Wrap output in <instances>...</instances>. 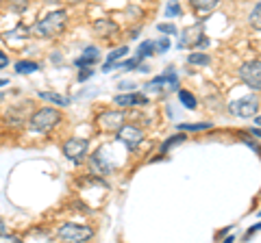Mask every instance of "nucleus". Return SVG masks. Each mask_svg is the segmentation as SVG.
<instances>
[{
	"label": "nucleus",
	"mask_w": 261,
	"mask_h": 243,
	"mask_svg": "<svg viewBox=\"0 0 261 243\" xmlns=\"http://www.w3.org/2000/svg\"><path fill=\"white\" fill-rule=\"evenodd\" d=\"M65 24H68V13L65 11H53V13H48L46 18L37 20L35 24H33L31 33L35 37H39V39H50V37H57V35L63 33Z\"/></svg>",
	"instance_id": "1"
},
{
	"label": "nucleus",
	"mask_w": 261,
	"mask_h": 243,
	"mask_svg": "<svg viewBox=\"0 0 261 243\" xmlns=\"http://www.w3.org/2000/svg\"><path fill=\"white\" fill-rule=\"evenodd\" d=\"M61 119L63 117H61V113L57 109L44 107V109H39V111H35L31 115V128L33 131H39V133H50Z\"/></svg>",
	"instance_id": "2"
},
{
	"label": "nucleus",
	"mask_w": 261,
	"mask_h": 243,
	"mask_svg": "<svg viewBox=\"0 0 261 243\" xmlns=\"http://www.w3.org/2000/svg\"><path fill=\"white\" fill-rule=\"evenodd\" d=\"M92 234H94V230L83 224H63L61 228L57 230V237L61 241H70V243L87 241V239H92Z\"/></svg>",
	"instance_id": "3"
},
{
	"label": "nucleus",
	"mask_w": 261,
	"mask_h": 243,
	"mask_svg": "<svg viewBox=\"0 0 261 243\" xmlns=\"http://www.w3.org/2000/svg\"><path fill=\"white\" fill-rule=\"evenodd\" d=\"M240 78L252 92H261V61H248L240 68Z\"/></svg>",
	"instance_id": "4"
},
{
	"label": "nucleus",
	"mask_w": 261,
	"mask_h": 243,
	"mask_svg": "<svg viewBox=\"0 0 261 243\" xmlns=\"http://www.w3.org/2000/svg\"><path fill=\"white\" fill-rule=\"evenodd\" d=\"M87 148H89V141L83 139V137H72L63 143V155L65 159H70L72 163H81L87 155Z\"/></svg>",
	"instance_id": "5"
},
{
	"label": "nucleus",
	"mask_w": 261,
	"mask_h": 243,
	"mask_svg": "<svg viewBox=\"0 0 261 243\" xmlns=\"http://www.w3.org/2000/svg\"><path fill=\"white\" fill-rule=\"evenodd\" d=\"M96 124L105 133H118L120 128L124 126V113H120V111H102L100 115L96 117Z\"/></svg>",
	"instance_id": "6"
},
{
	"label": "nucleus",
	"mask_w": 261,
	"mask_h": 243,
	"mask_svg": "<svg viewBox=\"0 0 261 243\" xmlns=\"http://www.w3.org/2000/svg\"><path fill=\"white\" fill-rule=\"evenodd\" d=\"M228 111L238 117H255L259 113V100L255 98V96H246V98H240V100L231 102Z\"/></svg>",
	"instance_id": "7"
},
{
	"label": "nucleus",
	"mask_w": 261,
	"mask_h": 243,
	"mask_svg": "<svg viewBox=\"0 0 261 243\" xmlns=\"http://www.w3.org/2000/svg\"><path fill=\"white\" fill-rule=\"evenodd\" d=\"M118 139L126 145V148L130 150H135L137 145H140L144 141V131L140 126H135V124H124L118 131Z\"/></svg>",
	"instance_id": "8"
},
{
	"label": "nucleus",
	"mask_w": 261,
	"mask_h": 243,
	"mask_svg": "<svg viewBox=\"0 0 261 243\" xmlns=\"http://www.w3.org/2000/svg\"><path fill=\"white\" fill-rule=\"evenodd\" d=\"M200 42H205V33H202V24H194L187 26L183 33H178V48H194L200 46Z\"/></svg>",
	"instance_id": "9"
},
{
	"label": "nucleus",
	"mask_w": 261,
	"mask_h": 243,
	"mask_svg": "<svg viewBox=\"0 0 261 243\" xmlns=\"http://www.w3.org/2000/svg\"><path fill=\"white\" fill-rule=\"evenodd\" d=\"M89 167H92V172L98 174V176H107V174H111V169H113L109 161L105 159L102 150H98L96 155L89 157Z\"/></svg>",
	"instance_id": "10"
},
{
	"label": "nucleus",
	"mask_w": 261,
	"mask_h": 243,
	"mask_svg": "<svg viewBox=\"0 0 261 243\" xmlns=\"http://www.w3.org/2000/svg\"><path fill=\"white\" fill-rule=\"evenodd\" d=\"M118 31L120 26L113 20H107V18H102V20H96L94 22V33L96 35H100L105 39H109V37H116L118 35Z\"/></svg>",
	"instance_id": "11"
},
{
	"label": "nucleus",
	"mask_w": 261,
	"mask_h": 243,
	"mask_svg": "<svg viewBox=\"0 0 261 243\" xmlns=\"http://www.w3.org/2000/svg\"><path fill=\"white\" fill-rule=\"evenodd\" d=\"M113 102L118 104V107H137V104H148V98H146L144 94H118Z\"/></svg>",
	"instance_id": "12"
},
{
	"label": "nucleus",
	"mask_w": 261,
	"mask_h": 243,
	"mask_svg": "<svg viewBox=\"0 0 261 243\" xmlns=\"http://www.w3.org/2000/svg\"><path fill=\"white\" fill-rule=\"evenodd\" d=\"M100 59V52H98V48H94V46H87L85 50H83V54L76 59V68L79 70H85V68H89V66H96V61Z\"/></svg>",
	"instance_id": "13"
},
{
	"label": "nucleus",
	"mask_w": 261,
	"mask_h": 243,
	"mask_svg": "<svg viewBox=\"0 0 261 243\" xmlns=\"http://www.w3.org/2000/svg\"><path fill=\"white\" fill-rule=\"evenodd\" d=\"M37 96L42 100H46V102L59 104V107H68V104H70V98H65V96H61V94H55V92H39Z\"/></svg>",
	"instance_id": "14"
},
{
	"label": "nucleus",
	"mask_w": 261,
	"mask_h": 243,
	"mask_svg": "<svg viewBox=\"0 0 261 243\" xmlns=\"http://www.w3.org/2000/svg\"><path fill=\"white\" fill-rule=\"evenodd\" d=\"M190 5L194 11H211L220 5V0H190Z\"/></svg>",
	"instance_id": "15"
},
{
	"label": "nucleus",
	"mask_w": 261,
	"mask_h": 243,
	"mask_svg": "<svg viewBox=\"0 0 261 243\" xmlns=\"http://www.w3.org/2000/svg\"><path fill=\"white\" fill-rule=\"evenodd\" d=\"M128 52V48L126 46H122V48H118V50H113L111 54H109V59H107V63H105V68H102V72H111L113 70V63H116L118 59H122Z\"/></svg>",
	"instance_id": "16"
},
{
	"label": "nucleus",
	"mask_w": 261,
	"mask_h": 243,
	"mask_svg": "<svg viewBox=\"0 0 261 243\" xmlns=\"http://www.w3.org/2000/svg\"><path fill=\"white\" fill-rule=\"evenodd\" d=\"M39 70V66L35 61H18L15 63V72L18 74H33V72H37Z\"/></svg>",
	"instance_id": "17"
},
{
	"label": "nucleus",
	"mask_w": 261,
	"mask_h": 243,
	"mask_svg": "<svg viewBox=\"0 0 261 243\" xmlns=\"http://www.w3.org/2000/svg\"><path fill=\"white\" fill-rule=\"evenodd\" d=\"M187 61H190L192 66H209V63H211V56L205 54V52H194V54L187 56Z\"/></svg>",
	"instance_id": "18"
},
{
	"label": "nucleus",
	"mask_w": 261,
	"mask_h": 243,
	"mask_svg": "<svg viewBox=\"0 0 261 243\" xmlns=\"http://www.w3.org/2000/svg\"><path fill=\"white\" fill-rule=\"evenodd\" d=\"M185 139H187L185 133H183V135H181V133H178V135H172V137H170V139H168L166 143L161 145V152H163V155H166V152H168L170 148H172V145H176V143H183Z\"/></svg>",
	"instance_id": "19"
},
{
	"label": "nucleus",
	"mask_w": 261,
	"mask_h": 243,
	"mask_svg": "<svg viewBox=\"0 0 261 243\" xmlns=\"http://www.w3.org/2000/svg\"><path fill=\"white\" fill-rule=\"evenodd\" d=\"M154 52V42H144L140 48H137V59H146V56H150Z\"/></svg>",
	"instance_id": "20"
},
{
	"label": "nucleus",
	"mask_w": 261,
	"mask_h": 243,
	"mask_svg": "<svg viewBox=\"0 0 261 243\" xmlns=\"http://www.w3.org/2000/svg\"><path fill=\"white\" fill-rule=\"evenodd\" d=\"M178 98H181V102L185 104L187 109H192V111L196 109V98H194L190 92H185V89H178Z\"/></svg>",
	"instance_id": "21"
},
{
	"label": "nucleus",
	"mask_w": 261,
	"mask_h": 243,
	"mask_svg": "<svg viewBox=\"0 0 261 243\" xmlns=\"http://www.w3.org/2000/svg\"><path fill=\"white\" fill-rule=\"evenodd\" d=\"M250 24L255 26L257 31H261V3L255 5V9L250 11Z\"/></svg>",
	"instance_id": "22"
},
{
	"label": "nucleus",
	"mask_w": 261,
	"mask_h": 243,
	"mask_svg": "<svg viewBox=\"0 0 261 243\" xmlns=\"http://www.w3.org/2000/svg\"><path fill=\"white\" fill-rule=\"evenodd\" d=\"M181 13V5H178V0H170L166 5V15L168 18H174V15Z\"/></svg>",
	"instance_id": "23"
},
{
	"label": "nucleus",
	"mask_w": 261,
	"mask_h": 243,
	"mask_svg": "<svg viewBox=\"0 0 261 243\" xmlns=\"http://www.w3.org/2000/svg\"><path fill=\"white\" fill-rule=\"evenodd\" d=\"M166 50H170V39L168 35H163L161 39L154 42V52H166Z\"/></svg>",
	"instance_id": "24"
},
{
	"label": "nucleus",
	"mask_w": 261,
	"mask_h": 243,
	"mask_svg": "<svg viewBox=\"0 0 261 243\" xmlns=\"http://www.w3.org/2000/svg\"><path fill=\"white\" fill-rule=\"evenodd\" d=\"M240 139H242L244 143H246V145H248V148H252V150H255V152H257V155H261V148H259V143H257L255 139H250V137H248L246 133H240Z\"/></svg>",
	"instance_id": "25"
},
{
	"label": "nucleus",
	"mask_w": 261,
	"mask_h": 243,
	"mask_svg": "<svg viewBox=\"0 0 261 243\" xmlns=\"http://www.w3.org/2000/svg\"><path fill=\"white\" fill-rule=\"evenodd\" d=\"M181 131H205V128H211L209 122H205V124H181L178 126Z\"/></svg>",
	"instance_id": "26"
},
{
	"label": "nucleus",
	"mask_w": 261,
	"mask_h": 243,
	"mask_svg": "<svg viewBox=\"0 0 261 243\" xmlns=\"http://www.w3.org/2000/svg\"><path fill=\"white\" fill-rule=\"evenodd\" d=\"M159 33H163V35H174L176 33V26L174 24H159Z\"/></svg>",
	"instance_id": "27"
},
{
	"label": "nucleus",
	"mask_w": 261,
	"mask_h": 243,
	"mask_svg": "<svg viewBox=\"0 0 261 243\" xmlns=\"http://www.w3.org/2000/svg\"><path fill=\"white\" fill-rule=\"evenodd\" d=\"M7 63H9V56H7L3 50H0V70L7 68Z\"/></svg>",
	"instance_id": "28"
},
{
	"label": "nucleus",
	"mask_w": 261,
	"mask_h": 243,
	"mask_svg": "<svg viewBox=\"0 0 261 243\" xmlns=\"http://www.w3.org/2000/svg\"><path fill=\"white\" fill-rule=\"evenodd\" d=\"M259 230H261V224H257V226H252V228H248V230H246V239H250L252 234L259 232Z\"/></svg>",
	"instance_id": "29"
},
{
	"label": "nucleus",
	"mask_w": 261,
	"mask_h": 243,
	"mask_svg": "<svg viewBox=\"0 0 261 243\" xmlns=\"http://www.w3.org/2000/svg\"><path fill=\"white\" fill-rule=\"evenodd\" d=\"M92 74H94L92 70H85V72H81V74H79V80H81V83H83V80H87V78L92 76Z\"/></svg>",
	"instance_id": "30"
},
{
	"label": "nucleus",
	"mask_w": 261,
	"mask_h": 243,
	"mask_svg": "<svg viewBox=\"0 0 261 243\" xmlns=\"http://www.w3.org/2000/svg\"><path fill=\"white\" fill-rule=\"evenodd\" d=\"M3 234H7V226H5L3 220H0V237H3Z\"/></svg>",
	"instance_id": "31"
},
{
	"label": "nucleus",
	"mask_w": 261,
	"mask_h": 243,
	"mask_svg": "<svg viewBox=\"0 0 261 243\" xmlns=\"http://www.w3.org/2000/svg\"><path fill=\"white\" fill-rule=\"evenodd\" d=\"M250 135L252 137H261V131H259V128H255V131H250Z\"/></svg>",
	"instance_id": "32"
},
{
	"label": "nucleus",
	"mask_w": 261,
	"mask_h": 243,
	"mask_svg": "<svg viewBox=\"0 0 261 243\" xmlns=\"http://www.w3.org/2000/svg\"><path fill=\"white\" fill-rule=\"evenodd\" d=\"M3 85H9V80H7V78H0V87H3Z\"/></svg>",
	"instance_id": "33"
},
{
	"label": "nucleus",
	"mask_w": 261,
	"mask_h": 243,
	"mask_svg": "<svg viewBox=\"0 0 261 243\" xmlns=\"http://www.w3.org/2000/svg\"><path fill=\"white\" fill-rule=\"evenodd\" d=\"M255 122H257V124L261 126V115H255Z\"/></svg>",
	"instance_id": "34"
},
{
	"label": "nucleus",
	"mask_w": 261,
	"mask_h": 243,
	"mask_svg": "<svg viewBox=\"0 0 261 243\" xmlns=\"http://www.w3.org/2000/svg\"><path fill=\"white\" fill-rule=\"evenodd\" d=\"M42 3H61V0H42Z\"/></svg>",
	"instance_id": "35"
},
{
	"label": "nucleus",
	"mask_w": 261,
	"mask_h": 243,
	"mask_svg": "<svg viewBox=\"0 0 261 243\" xmlns=\"http://www.w3.org/2000/svg\"><path fill=\"white\" fill-rule=\"evenodd\" d=\"M259 215H261V210H259Z\"/></svg>",
	"instance_id": "36"
}]
</instances>
